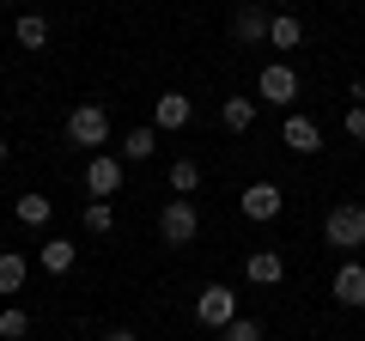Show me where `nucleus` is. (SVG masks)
<instances>
[{
    "instance_id": "nucleus-1",
    "label": "nucleus",
    "mask_w": 365,
    "mask_h": 341,
    "mask_svg": "<svg viewBox=\"0 0 365 341\" xmlns=\"http://www.w3.org/2000/svg\"><path fill=\"white\" fill-rule=\"evenodd\" d=\"M323 244L341 250V256H359V244H365V208H359V201H341V208H329V220H323Z\"/></svg>"
},
{
    "instance_id": "nucleus-2",
    "label": "nucleus",
    "mask_w": 365,
    "mask_h": 341,
    "mask_svg": "<svg viewBox=\"0 0 365 341\" xmlns=\"http://www.w3.org/2000/svg\"><path fill=\"white\" fill-rule=\"evenodd\" d=\"M195 232H201V213H195V201H189V195L165 201V213H158V238H165L170 250H182V244H195Z\"/></svg>"
},
{
    "instance_id": "nucleus-3",
    "label": "nucleus",
    "mask_w": 365,
    "mask_h": 341,
    "mask_svg": "<svg viewBox=\"0 0 365 341\" xmlns=\"http://www.w3.org/2000/svg\"><path fill=\"white\" fill-rule=\"evenodd\" d=\"M122 183H128V165H122V158L98 153V158L86 165V189H91V201H110V195H122Z\"/></svg>"
},
{
    "instance_id": "nucleus-4",
    "label": "nucleus",
    "mask_w": 365,
    "mask_h": 341,
    "mask_svg": "<svg viewBox=\"0 0 365 341\" xmlns=\"http://www.w3.org/2000/svg\"><path fill=\"white\" fill-rule=\"evenodd\" d=\"M67 141H73V146H104V141H110L104 104H79L73 116H67Z\"/></svg>"
},
{
    "instance_id": "nucleus-5",
    "label": "nucleus",
    "mask_w": 365,
    "mask_h": 341,
    "mask_svg": "<svg viewBox=\"0 0 365 341\" xmlns=\"http://www.w3.org/2000/svg\"><path fill=\"white\" fill-rule=\"evenodd\" d=\"M232 317H237V292H232V287H207V292L195 299V323H201V329H225Z\"/></svg>"
},
{
    "instance_id": "nucleus-6",
    "label": "nucleus",
    "mask_w": 365,
    "mask_h": 341,
    "mask_svg": "<svg viewBox=\"0 0 365 341\" xmlns=\"http://www.w3.org/2000/svg\"><path fill=\"white\" fill-rule=\"evenodd\" d=\"M268 31H274V13L262 6V0H250V6L232 13V37L237 43H268Z\"/></svg>"
},
{
    "instance_id": "nucleus-7",
    "label": "nucleus",
    "mask_w": 365,
    "mask_h": 341,
    "mask_svg": "<svg viewBox=\"0 0 365 341\" xmlns=\"http://www.w3.org/2000/svg\"><path fill=\"white\" fill-rule=\"evenodd\" d=\"M329 292H335V305H347V311L365 305V263H359V256H347V263L335 268V287H329Z\"/></svg>"
},
{
    "instance_id": "nucleus-8",
    "label": "nucleus",
    "mask_w": 365,
    "mask_h": 341,
    "mask_svg": "<svg viewBox=\"0 0 365 341\" xmlns=\"http://www.w3.org/2000/svg\"><path fill=\"white\" fill-rule=\"evenodd\" d=\"M256 92L268 98V104H292V98H299V73H292L287 61H274V67H262V79H256Z\"/></svg>"
},
{
    "instance_id": "nucleus-9",
    "label": "nucleus",
    "mask_w": 365,
    "mask_h": 341,
    "mask_svg": "<svg viewBox=\"0 0 365 341\" xmlns=\"http://www.w3.org/2000/svg\"><path fill=\"white\" fill-rule=\"evenodd\" d=\"M237 208H244V220H274V213L287 208V195H280L274 183H250L244 195H237Z\"/></svg>"
},
{
    "instance_id": "nucleus-10",
    "label": "nucleus",
    "mask_w": 365,
    "mask_h": 341,
    "mask_svg": "<svg viewBox=\"0 0 365 341\" xmlns=\"http://www.w3.org/2000/svg\"><path fill=\"white\" fill-rule=\"evenodd\" d=\"M244 275H250V287H280L287 280V263H280V250H250Z\"/></svg>"
},
{
    "instance_id": "nucleus-11",
    "label": "nucleus",
    "mask_w": 365,
    "mask_h": 341,
    "mask_svg": "<svg viewBox=\"0 0 365 341\" xmlns=\"http://www.w3.org/2000/svg\"><path fill=\"white\" fill-rule=\"evenodd\" d=\"M287 146H292V153H304V158L323 153V128H317L311 116H287Z\"/></svg>"
},
{
    "instance_id": "nucleus-12",
    "label": "nucleus",
    "mask_w": 365,
    "mask_h": 341,
    "mask_svg": "<svg viewBox=\"0 0 365 341\" xmlns=\"http://www.w3.org/2000/svg\"><path fill=\"white\" fill-rule=\"evenodd\" d=\"M189 116H195V104H189L182 92H165V98H158V128H165V134L189 128Z\"/></svg>"
},
{
    "instance_id": "nucleus-13",
    "label": "nucleus",
    "mask_w": 365,
    "mask_h": 341,
    "mask_svg": "<svg viewBox=\"0 0 365 341\" xmlns=\"http://www.w3.org/2000/svg\"><path fill=\"white\" fill-rule=\"evenodd\" d=\"M13 37H19V49H43V43H49V19H43V13H19L13 19Z\"/></svg>"
},
{
    "instance_id": "nucleus-14",
    "label": "nucleus",
    "mask_w": 365,
    "mask_h": 341,
    "mask_svg": "<svg viewBox=\"0 0 365 341\" xmlns=\"http://www.w3.org/2000/svg\"><path fill=\"white\" fill-rule=\"evenodd\" d=\"M37 263H43V268H49V275H67V268H73V263H79V250H73V244H67V238H49V244H43V250H37Z\"/></svg>"
},
{
    "instance_id": "nucleus-15",
    "label": "nucleus",
    "mask_w": 365,
    "mask_h": 341,
    "mask_svg": "<svg viewBox=\"0 0 365 341\" xmlns=\"http://www.w3.org/2000/svg\"><path fill=\"white\" fill-rule=\"evenodd\" d=\"M220 122H225L232 134L256 128V98H225V104H220Z\"/></svg>"
},
{
    "instance_id": "nucleus-16",
    "label": "nucleus",
    "mask_w": 365,
    "mask_h": 341,
    "mask_svg": "<svg viewBox=\"0 0 365 341\" xmlns=\"http://www.w3.org/2000/svg\"><path fill=\"white\" fill-rule=\"evenodd\" d=\"M13 213H19V225H49L55 201H49V195H19V201H13Z\"/></svg>"
},
{
    "instance_id": "nucleus-17",
    "label": "nucleus",
    "mask_w": 365,
    "mask_h": 341,
    "mask_svg": "<svg viewBox=\"0 0 365 341\" xmlns=\"http://www.w3.org/2000/svg\"><path fill=\"white\" fill-rule=\"evenodd\" d=\"M25 275H31V263L19 256V250H6V256H0V292H19V287H25Z\"/></svg>"
},
{
    "instance_id": "nucleus-18",
    "label": "nucleus",
    "mask_w": 365,
    "mask_h": 341,
    "mask_svg": "<svg viewBox=\"0 0 365 341\" xmlns=\"http://www.w3.org/2000/svg\"><path fill=\"white\" fill-rule=\"evenodd\" d=\"M268 43H274V49H299V43H304V25H299L292 13H280V19H274V31H268Z\"/></svg>"
},
{
    "instance_id": "nucleus-19",
    "label": "nucleus",
    "mask_w": 365,
    "mask_h": 341,
    "mask_svg": "<svg viewBox=\"0 0 365 341\" xmlns=\"http://www.w3.org/2000/svg\"><path fill=\"white\" fill-rule=\"evenodd\" d=\"M158 153V134L153 128H134L128 141H122V158H134V165H140V158H153Z\"/></svg>"
},
{
    "instance_id": "nucleus-20",
    "label": "nucleus",
    "mask_w": 365,
    "mask_h": 341,
    "mask_svg": "<svg viewBox=\"0 0 365 341\" xmlns=\"http://www.w3.org/2000/svg\"><path fill=\"white\" fill-rule=\"evenodd\" d=\"M195 183H201V165L195 158H177V165H170V189H177V195H195Z\"/></svg>"
},
{
    "instance_id": "nucleus-21",
    "label": "nucleus",
    "mask_w": 365,
    "mask_h": 341,
    "mask_svg": "<svg viewBox=\"0 0 365 341\" xmlns=\"http://www.w3.org/2000/svg\"><path fill=\"white\" fill-rule=\"evenodd\" d=\"M31 335V317L19 311V305H6V311H0V341H25Z\"/></svg>"
},
{
    "instance_id": "nucleus-22",
    "label": "nucleus",
    "mask_w": 365,
    "mask_h": 341,
    "mask_svg": "<svg viewBox=\"0 0 365 341\" xmlns=\"http://www.w3.org/2000/svg\"><path fill=\"white\" fill-rule=\"evenodd\" d=\"M220 335H225V341H262V323H250V317H232Z\"/></svg>"
},
{
    "instance_id": "nucleus-23",
    "label": "nucleus",
    "mask_w": 365,
    "mask_h": 341,
    "mask_svg": "<svg viewBox=\"0 0 365 341\" xmlns=\"http://www.w3.org/2000/svg\"><path fill=\"white\" fill-rule=\"evenodd\" d=\"M110 225H116L110 201H91V208H86V232H110Z\"/></svg>"
},
{
    "instance_id": "nucleus-24",
    "label": "nucleus",
    "mask_w": 365,
    "mask_h": 341,
    "mask_svg": "<svg viewBox=\"0 0 365 341\" xmlns=\"http://www.w3.org/2000/svg\"><path fill=\"white\" fill-rule=\"evenodd\" d=\"M347 141L365 146V104H347Z\"/></svg>"
},
{
    "instance_id": "nucleus-25",
    "label": "nucleus",
    "mask_w": 365,
    "mask_h": 341,
    "mask_svg": "<svg viewBox=\"0 0 365 341\" xmlns=\"http://www.w3.org/2000/svg\"><path fill=\"white\" fill-rule=\"evenodd\" d=\"M353 104H365V73H359V79H353Z\"/></svg>"
},
{
    "instance_id": "nucleus-26",
    "label": "nucleus",
    "mask_w": 365,
    "mask_h": 341,
    "mask_svg": "<svg viewBox=\"0 0 365 341\" xmlns=\"http://www.w3.org/2000/svg\"><path fill=\"white\" fill-rule=\"evenodd\" d=\"M104 341H134V335H128V329H110V335H104Z\"/></svg>"
},
{
    "instance_id": "nucleus-27",
    "label": "nucleus",
    "mask_w": 365,
    "mask_h": 341,
    "mask_svg": "<svg viewBox=\"0 0 365 341\" xmlns=\"http://www.w3.org/2000/svg\"><path fill=\"white\" fill-rule=\"evenodd\" d=\"M0 165H6V141H0Z\"/></svg>"
}]
</instances>
